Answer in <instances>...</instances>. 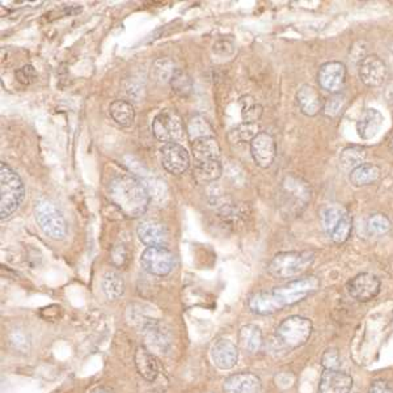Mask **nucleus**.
Returning <instances> with one entry per match:
<instances>
[{
  "instance_id": "f257e3e1",
  "label": "nucleus",
  "mask_w": 393,
  "mask_h": 393,
  "mask_svg": "<svg viewBox=\"0 0 393 393\" xmlns=\"http://www.w3.org/2000/svg\"><path fill=\"white\" fill-rule=\"evenodd\" d=\"M108 192L111 202L130 219L145 215L151 201V194L146 185L134 174H121L113 177Z\"/></svg>"
},
{
  "instance_id": "f03ea898",
  "label": "nucleus",
  "mask_w": 393,
  "mask_h": 393,
  "mask_svg": "<svg viewBox=\"0 0 393 393\" xmlns=\"http://www.w3.org/2000/svg\"><path fill=\"white\" fill-rule=\"evenodd\" d=\"M312 189L310 183L298 174L284 176L279 192V210L286 218H296L311 202Z\"/></svg>"
},
{
  "instance_id": "7ed1b4c3",
  "label": "nucleus",
  "mask_w": 393,
  "mask_h": 393,
  "mask_svg": "<svg viewBox=\"0 0 393 393\" xmlns=\"http://www.w3.org/2000/svg\"><path fill=\"white\" fill-rule=\"evenodd\" d=\"M25 198V186L20 174L6 162L0 163V218L8 219Z\"/></svg>"
},
{
  "instance_id": "20e7f679",
  "label": "nucleus",
  "mask_w": 393,
  "mask_h": 393,
  "mask_svg": "<svg viewBox=\"0 0 393 393\" xmlns=\"http://www.w3.org/2000/svg\"><path fill=\"white\" fill-rule=\"evenodd\" d=\"M320 223L327 236L336 244H344L351 236L353 218L339 203H328L321 207Z\"/></svg>"
},
{
  "instance_id": "39448f33",
  "label": "nucleus",
  "mask_w": 393,
  "mask_h": 393,
  "mask_svg": "<svg viewBox=\"0 0 393 393\" xmlns=\"http://www.w3.org/2000/svg\"><path fill=\"white\" fill-rule=\"evenodd\" d=\"M315 261L312 250L281 252L273 257L267 266L269 274L277 279H290L304 273Z\"/></svg>"
},
{
  "instance_id": "423d86ee",
  "label": "nucleus",
  "mask_w": 393,
  "mask_h": 393,
  "mask_svg": "<svg viewBox=\"0 0 393 393\" xmlns=\"http://www.w3.org/2000/svg\"><path fill=\"white\" fill-rule=\"evenodd\" d=\"M35 217L40 229L47 238L61 241L67 236V222L54 202L46 198L38 200L35 206Z\"/></svg>"
},
{
  "instance_id": "0eeeda50",
  "label": "nucleus",
  "mask_w": 393,
  "mask_h": 393,
  "mask_svg": "<svg viewBox=\"0 0 393 393\" xmlns=\"http://www.w3.org/2000/svg\"><path fill=\"white\" fill-rule=\"evenodd\" d=\"M312 334V321L303 316H290L277 328V339L287 349L303 346Z\"/></svg>"
},
{
  "instance_id": "6e6552de",
  "label": "nucleus",
  "mask_w": 393,
  "mask_h": 393,
  "mask_svg": "<svg viewBox=\"0 0 393 393\" xmlns=\"http://www.w3.org/2000/svg\"><path fill=\"white\" fill-rule=\"evenodd\" d=\"M152 133L164 145L179 143L185 135L183 119L174 110H163L152 121Z\"/></svg>"
},
{
  "instance_id": "1a4fd4ad",
  "label": "nucleus",
  "mask_w": 393,
  "mask_h": 393,
  "mask_svg": "<svg viewBox=\"0 0 393 393\" xmlns=\"http://www.w3.org/2000/svg\"><path fill=\"white\" fill-rule=\"evenodd\" d=\"M320 287V281L315 277H304L301 279H295L289 284H282L279 287L273 289L277 298L282 306H293L295 303L302 302L308 295L318 291Z\"/></svg>"
},
{
  "instance_id": "9d476101",
  "label": "nucleus",
  "mask_w": 393,
  "mask_h": 393,
  "mask_svg": "<svg viewBox=\"0 0 393 393\" xmlns=\"http://www.w3.org/2000/svg\"><path fill=\"white\" fill-rule=\"evenodd\" d=\"M140 265L148 274L165 277L174 269V253L168 248L148 247L142 253Z\"/></svg>"
},
{
  "instance_id": "9b49d317",
  "label": "nucleus",
  "mask_w": 393,
  "mask_h": 393,
  "mask_svg": "<svg viewBox=\"0 0 393 393\" xmlns=\"http://www.w3.org/2000/svg\"><path fill=\"white\" fill-rule=\"evenodd\" d=\"M162 165L168 174L179 176L186 172L191 165V156L180 143H167L160 148Z\"/></svg>"
},
{
  "instance_id": "f8f14e48",
  "label": "nucleus",
  "mask_w": 393,
  "mask_h": 393,
  "mask_svg": "<svg viewBox=\"0 0 393 393\" xmlns=\"http://www.w3.org/2000/svg\"><path fill=\"white\" fill-rule=\"evenodd\" d=\"M358 73H359V79L365 85L370 88H376L380 87L387 80L388 68L385 61L377 55H367L361 61Z\"/></svg>"
},
{
  "instance_id": "ddd939ff",
  "label": "nucleus",
  "mask_w": 393,
  "mask_h": 393,
  "mask_svg": "<svg viewBox=\"0 0 393 393\" xmlns=\"http://www.w3.org/2000/svg\"><path fill=\"white\" fill-rule=\"evenodd\" d=\"M382 284L376 275L362 273L351 278L348 282L349 294L358 302L366 303L373 301L380 293Z\"/></svg>"
},
{
  "instance_id": "4468645a",
  "label": "nucleus",
  "mask_w": 393,
  "mask_h": 393,
  "mask_svg": "<svg viewBox=\"0 0 393 393\" xmlns=\"http://www.w3.org/2000/svg\"><path fill=\"white\" fill-rule=\"evenodd\" d=\"M321 88L330 93H339L346 82V66L342 62L332 61L322 64L318 73Z\"/></svg>"
},
{
  "instance_id": "2eb2a0df",
  "label": "nucleus",
  "mask_w": 393,
  "mask_h": 393,
  "mask_svg": "<svg viewBox=\"0 0 393 393\" xmlns=\"http://www.w3.org/2000/svg\"><path fill=\"white\" fill-rule=\"evenodd\" d=\"M250 154L258 167L269 168L274 163L277 155V145L272 134L261 131L252 142H250Z\"/></svg>"
},
{
  "instance_id": "dca6fc26",
  "label": "nucleus",
  "mask_w": 393,
  "mask_h": 393,
  "mask_svg": "<svg viewBox=\"0 0 393 393\" xmlns=\"http://www.w3.org/2000/svg\"><path fill=\"white\" fill-rule=\"evenodd\" d=\"M142 334L145 336L147 345L159 353H167L171 346V336L164 324L157 320H145L142 322Z\"/></svg>"
},
{
  "instance_id": "f3484780",
  "label": "nucleus",
  "mask_w": 393,
  "mask_h": 393,
  "mask_svg": "<svg viewBox=\"0 0 393 393\" xmlns=\"http://www.w3.org/2000/svg\"><path fill=\"white\" fill-rule=\"evenodd\" d=\"M137 234L147 247H165L168 243V229L157 220H142L138 224Z\"/></svg>"
},
{
  "instance_id": "a211bd4d",
  "label": "nucleus",
  "mask_w": 393,
  "mask_h": 393,
  "mask_svg": "<svg viewBox=\"0 0 393 393\" xmlns=\"http://www.w3.org/2000/svg\"><path fill=\"white\" fill-rule=\"evenodd\" d=\"M211 359L220 370H231L238 361V349L227 339H217L211 348Z\"/></svg>"
},
{
  "instance_id": "6ab92c4d",
  "label": "nucleus",
  "mask_w": 393,
  "mask_h": 393,
  "mask_svg": "<svg viewBox=\"0 0 393 393\" xmlns=\"http://www.w3.org/2000/svg\"><path fill=\"white\" fill-rule=\"evenodd\" d=\"M353 377L341 370H325L320 377L318 393H350Z\"/></svg>"
},
{
  "instance_id": "aec40b11",
  "label": "nucleus",
  "mask_w": 393,
  "mask_h": 393,
  "mask_svg": "<svg viewBox=\"0 0 393 393\" xmlns=\"http://www.w3.org/2000/svg\"><path fill=\"white\" fill-rule=\"evenodd\" d=\"M223 389L226 393H261V379L250 373H240L224 380Z\"/></svg>"
},
{
  "instance_id": "412c9836",
  "label": "nucleus",
  "mask_w": 393,
  "mask_h": 393,
  "mask_svg": "<svg viewBox=\"0 0 393 393\" xmlns=\"http://www.w3.org/2000/svg\"><path fill=\"white\" fill-rule=\"evenodd\" d=\"M383 125H385L383 114L379 110L368 108L358 119V137L363 140L374 139L380 133Z\"/></svg>"
},
{
  "instance_id": "4be33fe9",
  "label": "nucleus",
  "mask_w": 393,
  "mask_h": 393,
  "mask_svg": "<svg viewBox=\"0 0 393 393\" xmlns=\"http://www.w3.org/2000/svg\"><path fill=\"white\" fill-rule=\"evenodd\" d=\"M248 306L250 311L261 316L273 315L275 312L281 311L284 308L273 290L253 294L248 301Z\"/></svg>"
},
{
  "instance_id": "5701e85b",
  "label": "nucleus",
  "mask_w": 393,
  "mask_h": 393,
  "mask_svg": "<svg viewBox=\"0 0 393 393\" xmlns=\"http://www.w3.org/2000/svg\"><path fill=\"white\" fill-rule=\"evenodd\" d=\"M296 101L301 111L308 117L319 114L324 107L320 92L310 84H304L299 88V91L296 93Z\"/></svg>"
},
{
  "instance_id": "b1692460",
  "label": "nucleus",
  "mask_w": 393,
  "mask_h": 393,
  "mask_svg": "<svg viewBox=\"0 0 393 393\" xmlns=\"http://www.w3.org/2000/svg\"><path fill=\"white\" fill-rule=\"evenodd\" d=\"M194 163L220 160V146L215 137L200 138L192 142Z\"/></svg>"
},
{
  "instance_id": "393cba45",
  "label": "nucleus",
  "mask_w": 393,
  "mask_h": 393,
  "mask_svg": "<svg viewBox=\"0 0 393 393\" xmlns=\"http://www.w3.org/2000/svg\"><path fill=\"white\" fill-rule=\"evenodd\" d=\"M134 361L139 375L148 382H154L159 375V365L151 350H148L145 346H139L135 351Z\"/></svg>"
},
{
  "instance_id": "a878e982",
  "label": "nucleus",
  "mask_w": 393,
  "mask_h": 393,
  "mask_svg": "<svg viewBox=\"0 0 393 393\" xmlns=\"http://www.w3.org/2000/svg\"><path fill=\"white\" fill-rule=\"evenodd\" d=\"M238 345L248 353L255 354L260 351L264 344V337L261 328L255 324L244 325L238 332Z\"/></svg>"
},
{
  "instance_id": "bb28decb",
  "label": "nucleus",
  "mask_w": 393,
  "mask_h": 393,
  "mask_svg": "<svg viewBox=\"0 0 393 393\" xmlns=\"http://www.w3.org/2000/svg\"><path fill=\"white\" fill-rule=\"evenodd\" d=\"M380 174H382V171L377 165L365 163L350 172L349 180L356 188H362V186L376 183L380 179Z\"/></svg>"
},
{
  "instance_id": "cd10ccee",
  "label": "nucleus",
  "mask_w": 393,
  "mask_h": 393,
  "mask_svg": "<svg viewBox=\"0 0 393 393\" xmlns=\"http://www.w3.org/2000/svg\"><path fill=\"white\" fill-rule=\"evenodd\" d=\"M222 164L220 160H207L194 163L193 176L198 183H210L217 181L222 176Z\"/></svg>"
},
{
  "instance_id": "c85d7f7f",
  "label": "nucleus",
  "mask_w": 393,
  "mask_h": 393,
  "mask_svg": "<svg viewBox=\"0 0 393 393\" xmlns=\"http://www.w3.org/2000/svg\"><path fill=\"white\" fill-rule=\"evenodd\" d=\"M109 113L114 122L121 128H128L135 119V109L131 102L126 100H116L110 104Z\"/></svg>"
},
{
  "instance_id": "c756f323",
  "label": "nucleus",
  "mask_w": 393,
  "mask_h": 393,
  "mask_svg": "<svg viewBox=\"0 0 393 393\" xmlns=\"http://www.w3.org/2000/svg\"><path fill=\"white\" fill-rule=\"evenodd\" d=\"M102 293L109 301H116L125 293V281L117 272H107L101 281Z\"/></svg>"
},
{
  "instance_id": "7c9ffc66",
  "label": "nucleus",
  "mask_w": 393,
  "mask_h": 393,
  "mask_svg": "<svg viewBox=\"0 0 393 393\" xmlns=\"http://www.w3.org/2000/svg\"><path fill=\"white\" fill-rule=\"evenodd\" d=\"M366 157V148L361 146L345 147L341 151L339 163H341L344 169H348V171L351 172L353 169H356L359 165L365 164Z\"/></svg>"
},
{
  "instance_id": "2f4dec72",
  "label": "nucleus",
  "mask_w": 393,
  "mask_h": 393,
  "mask_svg": "<svg viewBox=\"0 0 393 393\" xmlns=\"http://www.w3.org/2000/svg\"><path fill=\"white\" fill-rule=\"evenodd\" d=\"M186 131H188V135H189V139L192 142L195 139H200V138L214 137L215 135V131L211 126L210 122L200 114H195V116L189 119L188 125H186Z\"/></svg>"
},
{
  "instance_id": "473e14b6",
  "label": "nucleus",
  "mask_w": 393,
  "mask_h": 393,
  "mask_svg": "<svg viewBox=\"0 0 393 393\" xmlns=\"http://www.w3.org/2000/svg\"><path fill=\"white\" fill-rule=\"evenodd\" d=\"M260 134V126L252 122H243L229 133V139L232 143L252 142Z\"/></svg>"
},
{
  "instance_id": "72a5a7b5",
  "label": "nucleus",
  "mask_w": 393,
  "mask_h": 393,
  "mask_svg": "<svg viewBox=\"0 0 393 393\" xmlns=\"http://www.w3.org/2000/svg\"><path fill=\"white\" fill-rule=\"evenodd\" d=\"M238 104L241 107V117L244 119V122L257 123V121L261 119V116L264 113V108L250 95L241 96Z\"/></svg>"
},
{
  "instance_id": "f704fd0d",
  "label": "nucleus",
  "mask_w": 393,
  "mask_h": 393,
  "mask_svg": "<svg viewBox=\"0 0 393 393\" xmlns=\"http://www.w3.org/2000/svg\"><path fill=\"white\" fill-rule=\"evenodd\" d=\"M176 71H177V67L174 66L171 59L160 58L155 61V64L152 66L151 75L156 82L165 84V83H171Z\"/></svg>"
},
{
  "instance_id": "c9c22d12",
  "label": "nucleus",
  "mask_w": 393,
  "mask_h": 393,
  "mask_svg": "<svg viewBox=\"0 0 393 393\" xmlns=\"http://www.w3.org/2000/svg\"><path fill=\"white\" fill-rule=\"evenodd\" d=\"M392 227L391 220L385 214H373L368 217L366 222V231L371 236H382L385 235Z\"/></svg>"
},
{
  "instance_id": "e433bc0d",
  "label": "nucleus",
  "mask_w": 393,
  "mask_h": 393,
  "mask_svg": "<svg viewBox=\"0 0 393 393\" xmlns=\"http://www.w3.org/2000/svg\"><path fill=\"white\" fill-rule=\"evenodd\" d=\"M171 87L174 93H177L181 97H186L189 96L193 91V82L191 76L188 73L177 68V71L174 75L172 80H171Z\"/></svg>"
},
{
  "instance_id": "4c0bfd02",
  "label": "nucleus",
  "mask_w": 393,
  "mask_h": 393,
  "mask_svg": "<svg viewBox=\"0 0 393 393\" xmlns=\"http://www.w3.org/2000/svg\"><path fill=\"white\" fill-rule=\"evenodd\" d=\"M346 105V97L345 95L342 93H334L332 95L328 100L324 102V107H322V110H324V114L327 117H337L339 113L344 110Z\"/></svg>"
},
{
  "instance_id": "58836bf2",
  "label": "nucleus",
  "mask_w": 393,
  "mask_h": 393,
  "mask_svg": "<svg viewBox=\"0 0 393 393\" xmlns=\"http://www.w3.org/2000/svg\"><path fill=\"white\" fill-rule=\"evenodd\" d=\"M9 344L12 345V348L20 353H28L30 349V341L27 333L18 328L9 333Z\"/></svg>"
},
{
  "instance_id": "ea45409f",
  "label": "nucleus",
  "mask_w": 393,
  "mask_h": 393,
  "mask_svg": "<svg viewBox=\"0 0 393 393\" xmlns=\"http://www.w3.org/2000/svg\"><path fill=\"white\" fill-rule=\"evenodd\" d=\"M321 365L325 370H339L341 366V358L337 349H328L322 354L321 358Z\"/></svg>"
},
{
  "instance_id": "a19ab883",
  "label": "nucleus",
  "mask_w": 393,
  "mask_h": 393,
  "mask_svg": "<svg viewBox=\"0 0 393 393\" xmlns=\"http://www.w3.org/2000/svg\"><path fill=\"white\" fill-rule=\"evenodd\" d=\"M36 76V70H35V67L30 66V64L23 66L21 68H18V70H16V73H15L16 80H18L20 84H23V85H29V84H32V83L35 82Z\"/></svg>"
},
{
  "instance_id": "79ce46f5",
  "label": "nucleus",
  "mask_w": 393,
  "mask_h": 393,
  "mask_svg": "<svg viewBox=\"0 0 393 393\" xmlns=\"http://www.w3.org/2000/svg\"><path fill=\"white\" fill-rule=\"evenodd\" d=\"M128 249L125 246H116V247L111 249L110 252V260H111V264L114 266H123L126 262H128Z\"/></svg>"
},
{
  "instance_id": "37998d69",
  "label": "nucleus",
  "mask_w": 393,
  "mask_h": 393,
  "mask_svg": "<svg viewBox=\"0 0 393 393\" xmlns=\"http://www.w3.org/2000/svg\"><path fill=\"white\" fill-rule=\"evenodd\" d=\"M368 393H393V385L385 380H376L370 387Z\"/></svg>"
},
{
  "instance_id": "c03bdc74",
  "label": "nucleus",
  "mask_w": 393,
  "mask_h": 393,
  "mask_svg": "<svg viewBox=\"0 0 393 393\" xmlns=\"http://www.w3.org/2000/svg\"><path fill=\"white\" fill-rule=\"evenodd\" d=\"M385 99L388 100L389 104H393V79L389 80V83L387 84V87H385Z\"/></svg>"
},
{
  "instance_id": "a18cd8bd",
  "label": "nucleus",
  "mask_w": 393,
  "mask_h": 393,
  "mask_svg": "<svg viewBox=\"0 0 393 393\" xmlns=\"http://www.w3.org/2000/svg\"><path fill=\"white\" fill-rule=\"evenodd\" d=\"M91 393H111L110 392L109 389H107V388H104V387H97V388H95Z\"/></svg>"
},
{
  "instance_id": "49530a36",
  "label": "nucleus",
  "mask_w": 393,
  "mask_h": 393,
  "mask_svg": "<svg viewBox=\"0 0 393 393\" xmlns=\"http://www.w3.org/2000/svg\"><path fill=\"white\" fill-rule=\"evenodd\" d=\"M389 148H391V151L393 152V138L391 139V143H389Z\"/></svg>"
}]
</instances>
